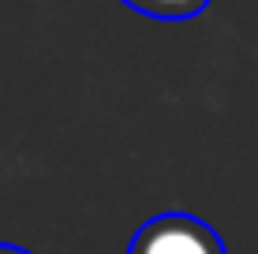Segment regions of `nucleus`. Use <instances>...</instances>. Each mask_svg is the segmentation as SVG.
Returning <instances> with one entry per match:
<instances>
[{"mask_svg": "<svg viewBox=\"0 0 258 254\" xmlns=\"http://www.w3.org/2000/svg\"><path fill=\"white\" fill-rule=\"evenodd\" d=\"M127 254H228L221 235L191 213H161L135 232Z\"/></svg>", "mask_w": 258, "mask_h": 254, "instance_id": "f257e3e1", "label": "nucleus"}, {"mask_svg": "<svg viewBox=\"0 0 258 254\" xmlns=\"http://www.w3.org/2000/svg\"><path fill=\"white\" fill-rule=\"evenodd\" d=\"M123 4L150 19H195L210 8V0H123Z\"/></svg>", "mask_w": 258, "mask_h": 254, "instance_id": "f03ea898", "label": "nucleus"}, {"mask_svg": "<svg viewBox=\"0 0 258 254\" xmlns=\"http://www.w3.org/2000/svg\"><path fill=\"white\" fill-rule=\"evenodd\" d=\"M0 254H30V250H23V247H12V243H0Z\"/></svg>", "mask_w": 258, "mask_h": 254, "instance_id": "7ed1b4c3", "label": "nucleus"}]
</instances>
